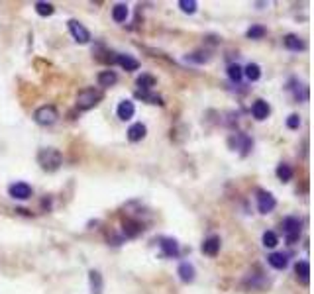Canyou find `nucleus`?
<instances>
[{"label": "nucleus", "mask_w": 314, "mask_h": 294, "mask_svg": "<svg viewBox=\"0 0 314 294\" xmlns=\"http://www.w3.org/2000/svg\"><path fill=\"white\" fill-rule=\"evenodd\" d=\"M37 165L44 169L45 173H55L57 169L63 165V155L55 147H42L37 151Z\"/></svg>", "instance_id": "1"}, {"label": "nucleus", "mask_w": 314, "mask_h": 294, "mask_svg": "<svg viewBox=\"0 0 314 294\" xmlns=\"http://www.w3.org/2000/svg\"><path fill=\"white\" fill-rule=\"evenodd\" d=\"M102 100V90L94 87H87L83 90H78L77 94V108L81 112H87V110H92L94 106H99V102Z\"/></svg>", "instance_id": "2"}, {"label": "nucleus", "mask_w": 314, "mask_h": 294, "mask_svg": "<svg viewBox=\"0 0 314 294\" xmlns=\"http://www.w3.org/2000/svg\"><path fill=\"white\" fill-rule=\"evenodd\" d=\"M283 233H285V240L289 245H295L301 240V233H303V220L297 218V216H287L281 224Z\"/></svg>", "instance_id": "3"}, {"label": "nucleus", "mask_w": 314, "mask_h": 294, "mask_svg": "<svg viewBox=\"0 0 314 294\" xmlns=\"http://www.w3.org/2000/svg\"><path fill=\"white\" fill-rule=\"evenodd\" d=\"M34 120H35V124L47 128V126H53V124L59 120V112H57L55 106L45 104V106H40V108L34 112Z\"/></svg>", "instance_id": "4"}, {"label": "nucleus", "mask_w": 314, "mask_h": 294, "mask_svg": "<svg viewBox=\"0 0 314 294\" xmlns=\"http://www.w3.org/2000/svg\"><path fill=\"white\" fill-rule=\"evenodd\" d=\"M256 200H258V210L261 214H271V212L277 208L275 196L271 194V192H267V190H258Z\"/></svg>", "instance_id": "5"}, {"label": "nucleus", "mask_w": 314, "mask_h": 294, "mask_svg": "<svg viewBox=\"0 0 314 294\" xmlns=\"http://www.w3.org/2000/svg\"><path fill=\"white\" fill-rule=\"evenodd\" d=\"M159 247H161L163 257H167V259H177L181 253L179 241L175 238H159Z\"/></svg>", "instance_id": "6"}, {"label": "nucleus", "mask_w": 314, "mask_h": 294, "mask_svg": "<svg viewBox=\"0 0 314 294\" xmlns=\"http://www.w3.org/2000/svg\"><path fill=\"white\" fill-rule=\"evenodd\" d=\"M67 26H69V32H71V35H73L75 42H78V44H89L90 32L83 26V24L78 22V20H69Z\"/></svg>", "instance_id": "7"}, {"label": "nucleus", "mask_w": 314, "mask_h": 294, "mask_svg": "<svg viewBox=\"0 0 314 294\" xmlns=\"http://www.w3.org/2000/svg\"><path fill=\"white\" fill-rule=\"evenodd\" d=\"M8 194H10L14 200H28V198H32L34 190H32V186L28 185V183L18 181V183H12V185L8 186Z\"/></svg>", "instance_id": "8"}, {"label": "nucleus", "mask_w": 314, "mask_h": 294, "mask_svg": "<svg viewBox=\"0 0 314 294\" xmlns=\"http://www.w3.org/2000/svg\"><path fill=\"white\" fill-rule=\"evenodd\" d=\"M230 147L232 149H240V153H242V157H246L247 153H249V149L253 147V142H251V138H247L246 133H235V135H232L230 138Z\"/></svg>", "instance_id": "9"}, {"label": "nucleus", "mask_w": 314, "mask_h": 294, "mask_svg": "<svg viewBox=\"0 0 314 294\" xmlns=\"http://www.w3.org/2000/svg\"><path fill=\"white\" fill-rule=\"evenodd\" d=\"M122 231L126 238H138V236L144 231V224H142L140 220L126 218L122 222Z\"/></svg>", "instance_id": "10"}, {"label": "nucleus", "mask_w": 314, "mask_h": 294, "mask_svg": "<svg viewBox=\"0 0 314 294\" xmlns=\"http://www.w3.org/2000/svg\"><path fill=\"white\" fill-rule=\"evenodd\" d=\"M269 114H271V106L265 102V100H256L253 102V106H251V116L256 118L258 122H263V120H267L269 118Z\"/></svg>", "instance_id": "11"}, {"label": "nucleus", "mask_w": 314, "mask_h": 294, "mask_svg": "<svg viewBox=\"0 0 314 294\" xmlns=\"http://www.w3.org/2000/svg\"><path fill=\"white\" fill-rule=\"evenodd\" d=\"M220 245H222V241L218 236H208L206 240L202 241V253L204 255H208V257H216L218 255V251H220Z\"/></svg>", "instance_id": "12"}, {"label": "nucleus", "mask_w": 314, "mask_h": 294, "mask_svg": "<svg viewBox=\"0 0 314 294\" xmlns=\"http://www.w3.org/2000/svg\"><path fill=\"white\" fill-rule=\"evenodd\" d=\"M134 114H135V104L132 100H122V102L118 104V108H116V116H118L122 122L132 120Z\"/></svg>", "instance_id": "13"}, {"label": "nucleus", "mask_w": 314, "mask_h": 294, "mask_svg": "<svg viewBox=\"0 0 314 294\" xmlns=\"http://www.w3.org/2000/svg\"><path fill=\"white\" fill-rule=\"evenodd\" d=\"M177 275H179V279L183 281L185 284H191L194 279H197V271H194V265L192 263H181L179 269H177Z\"/></svg>", "instance_id": "14"}, {"label": "nucleus", "mask_w": 314, "mask_h": 294, "mask_svg": "<svg viewBox=\"0 0 314 294\" xmlns=\"http://www.w3.org/2000/svg\"><path fill=\"white\" fill-rule=\"evenodd\" d=\"M146 133H147L146 124L135 122V124H132V126L128 128V140H130L132 143H138V142H142V140L146 138Z\"/></svg>", "instance_id": "15"}, {"label": "nucleus", "mask_w": 314, "mask_h": 294, "mask_svg": "<svg viewBox=\"0 0 314 294\" xmlns=\"http://www.w3.org/2000/svg\"><path fill=\"white\" fill-rule=\"evenodd\" d=\"M118 65L122 67V69H126L128 73H132V71H138L140 69V61L138 59H134L132 55H126V53H118L116 55V59H114Z\"/></svg>", "instance_id": "16"}, {"label": "nucleus", "mask_w": 314, "mask_h": 294, "mask_svg": "<svg viewBox=\"0 0 314 294\" xmlns=\"http://www.w3.org/2000/svg\"><path fill=\"white\" fill-rule=\"evenodd\" d=\"M283 45H285L289 51H303L304 49L303 37L297 35V33H287V35L283 37Z\"/></svg>", "instance_id": "17"}, {"label": "nucleus", "mask_w": 314, "mask_h": 294, "mask_svg": "<svg viewBox=\"0 0 314 294\" xmlns=\"http://www.w3.org/2000/svg\"><path fill=\"white\" fill-rule=\"evenodd\" d=\"M267 263H269L273 269H277V271H283V269H287V265H289V255L287 253H271L269 257H267Z\"/></svg>", "instance_id": "18"}, {"label": "nucleus", "mask_w": 314, "mask_h": 294, "mask_svg": "<svg viewBox=\"0 0 314 294\" xmlns=\"http://www.w3.org/2000/svg\"><path fill=\"white\" fill-rule=\"evenodd\" d=\"M96 81H99V87L110 88L118 83V75H116V71H110V69H108V71H101L99 76H96Z\"/></svg>", "instance_id": "19"}, {"label": "nucleus", "mask_w": 314, "mask_h": 294, "mask_svg": "<svg viewBox=\"0 0 314 294\" xmlns=\"http://www.w3.org/2000/svg\"><path fill=\"white\" fill-rule=\"evenodd\" d=\"M295 272H297V279L301 281L303 284H308L310 281V263L308 261H297L295 265Z\"/></svg>", "instance_id": "20"}, {"label": "nucleus", "mask_w": 314, "mask_h": 294, "mask_svg": "<svg viewBox=\"0 0 314 294\" xmlns=\"http://www.w3.org/2000/svg\"><path fill=\"white\" fill-rule=\"evenodd\" d=\"M89 284H90V294H102L104 288V281H102V275L99 271H89Z\"/></svg>", "instance_id": "21"}, {"label": "nucleus", "mask_w": 314, "mask_h": 294, "mask_svg": "<svg viewBox=\"0 0 314 294\" xmlns=\"http://www.w3.org/2000/svg\"><path fill=\"white\" fill-rule=\"evenodd\" d=\"M135 85H138V88L140 90H151V88L157 85V79L153 75H149V73H142V75L135 79Z\"/></svg>", "instance_id": "22"}, {"label": "nucleus", "mask_w": 314, "mask_h": 294, "mask_svg": "<svg viewBox=\"0 0 314 294\" xmlns=\"http://www.w3.org/2000/svg\"><path fill=\"white\" fill-rule=\"evenodd\" d=\"M185 61L189 63H197V65H202V63H208L210 61V53L208 51H192V53L185 55Z\"/></svg>", "instance_id": "23"}, {"label": "nucleus", "mask_w": 314, "mask_h": 294, "mask_svg": "<svg viewBox=\"0 0 314 294\" xmlns=\"http://www.w3.org/2000/svg\"><path fill=\"white\" fill-rule=\"evenodd\" d=\"M135 96L142 98V100H144V102H147V104H159V106H163V104H165V102H163V98L159 96V94H153L151 90H146V92H144V90H138V92H135Z\"/></svg>", "instance_id": "24"}, {"label": "nucleus", "mask_w": 314, "mask_h": 294, "mask_svg": "<svg viewBox=\"0 0 314 294\" xmlns=\"http://www.w3.org/2000/svg\"><path fill=\"white\" fill-rule=\"evenodd\" d=\"M275 173H277V179H279L281 183H289L292 179V174H295L292 173V167L289 163H279Z\"/></svg>", "instance_id": "25"}, {"label": "nucleus", "mask_w": 314, "mask_h": 294, "mask_svg": "<svg viewBox=\"0 0 314 294\" xmlns=\"http://www.w3.org/2000/svg\"><path fill=\"white\" fill-rule=\"evenodd\" d=\"M128 14H130V10H128V6L126 4H116L112 8V18H114V22H118V24H124L126 20H128Z\"/></svg>", "instance_id": "26"}, {"label": "nucleus", "mask_w": 314, "mask_h": 294, "mask_svg": "<svg viewBox=\"0 0 314 294\" xmlns=\"http://www.w3.org/2000/svg\"><path fill=\"white\" fill-rule=\"evenodd\" d=\"M244 75L247 76V81L256 83V81L261 79V67H259L258 63H247V65L244 67Z\"/></svg>", "instance_id": "27"}, {"label": "nucleus", "mask_w": 314, "mask_h": 294, "mask_svg": "<svg viewBox=\"0 0 314 294\" xmlns=\"http://www.w3.org/2000/svg\"><path fill=\"white\" fill-rule=\"evenodd\" d=\"M35 12H37V16H42V18H47V16H51L53 12H55V6L51 4V2H35L34 4Z\"/></svg>", "instance_id": "28"}, {"label": "nucleus", "mask_w": 314, "mask_h": 294, "mask_svg": "<svg viewBox=\"0 0 314 294\" xmlns=\"http://www.w3.org/2000/svg\"><path fill=\"white\" fill-rule=\"evenodd\" d=\"M228 76H230V81H232V83H240V81H242V76H244V67H240L238 63L228 65Z\"/></svg>", "instance_id": "29"}, {"label": "nucleus", "mask_w": 314, "mask_h": 294, "mask_svg": "<svg viewBox=\"0 0 314 294\" xmlns=\"http://www.w3.org/2000/svg\"><path fill=\"white\" fill-rule=\"evenodd\" d=\"M261 241H263V247H269V249H273V247L279 245V238H277L275 231H265L263 238H261Z\"/></svg>", "instance_id": "30"}, {"label": "nucleus", "mask_w": 314, "mask_h": 294, "mask_svg": "<svg viewBox=\"0 0 314 294\" xmlns=\"http://www.w3.org/2000/svg\"><path fill=\"white\" fill-rule=\"evenodd\" d=\"M265 33H267V30H265L263 26L256 24V26H251V28L247 30L246 35L249 37V40H261V37H265Z\"/></svg>", "instance_id": "31"}, {"label": "nucleus", "mask_w": 314, "mask_h": 294, "mask_svg": "<svg viewBox=\"0 0 314 294\" xmlns=\"http://www.w3.org/2000/svg\"><path fill=\"white\" fill-rule=\"evenodd\" d=\"M179 8L185 14H194L197 8H199V2L197 0H179Z\"/></svg>", "instance_id": "32"}, {"label": "nucleus", "mask_w": 314, "mask_h": 294, "mask_svg": "<svg viewBox=\"0 0 314 294\" xmlns=\"http://www.w3.org/2000/svg\"><path fill=\"white\" fill-rule=\"evenodd\" d=\"M299 126H301V116L299 114H291L287 118V128L289 130H299Z\"/></svg>", "instance_id": "33"}]
</instances>
